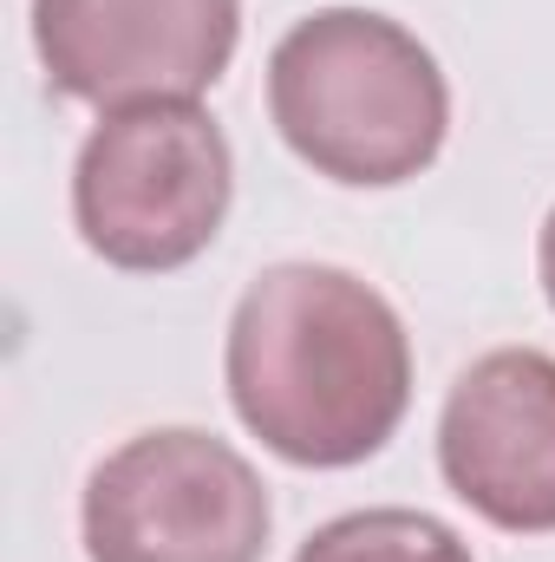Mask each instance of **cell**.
<instances>
[{"label": "cell", "mask_w": 555, "mask_h": 562, "mask_svg": "<svg viewBox=\"0 0 555 562\" xmlns=\"http://www.w3.org/2000/svg\"><path fill=\"white\" fill-rule=\"evenodd\" d=\"M236 164L196 99H144L92 125L72 164V223L92 256L132 276L196 262L229 216Z\"/></svg>", "instance_id": "cell-3"}, {"label": "cell", "mask_w": 555, "mask_h": 562, "mask_svg": "<svg viewBox=\"0 0 555 562\" xmlns=\"http://www.w3.org/2000/svg\"><path fill=\"white\" fill-rule=\"evenodd\" d=\"M269 119L320 177L386 190L444 150L451 86L412 26L373 7H320L269 53Z\"/></svg>", "instance_id": "cell-2"}, {"label": "cell", "mask_w": 555, "mask_h": 562, "mask_svg": "<svg viewBox=\"0 0 555 562\" xmlns=\"http://www.w3.org/2000/svg\"><path fill=\"white\" fill-rule=\"evenodd\" d=\"M536 262H543V294H550V307H555V210H550V223H543V249H536Z\"/></svg>", "instance_id": "cell-8"}, {"label": "cell", "mask_w": 555, "mask_h": 562, "mask_svg": "<svg viewBox=\"0 0 555 562\" xmlns=\"http://www.w3.org/2000/svg\"><path fill=\"white\" fill-rule=\"evenodd\" d=\"M223 373L236 419L307 471L373 458L412 406V340L393 301L327 262H275L242 288Z\"/></svg>", "instance_id": "cell-1"}, {"label": "cell", "mask_w": 555, "mask_h": 562, "mask_svg": "<svg viewBox=\"0 0 555 562\" xmlns=\"http://www.w3.org/2000/svg\"><path fill=\"white\" fill-rule=\"evenodd\" d=\"M444 484L497 530H555V353L497 347L471 360L438 419Z\"/></svg>", "instance_id": "cell-6"}, {"label": "cell", "mask_w": 555, "mask_h": 562, "mask_svg": "<svg viewBox=\"0 0 555 562\" xmlns=\"http://www.w3.org/2000/svg\"><path fill=\"white\" fill-rule=\"evenodd\" d=\"M242 40V0H33L46 79L86 105L209 92Z\"/></svg>", "instance_id": "cell-5"}, {"label": "cell", "mask_w": 555, "mask_h": 562, "mask_svg": "<svg viewBox=\"0 0 555 562\" xmlns=\"http://www.w3.org/2000/svg\"><path fill=\"white\" fill-rule=\"evenodd\" d=\"M92 562H262L269 484L256 464L196 425H157L125 438L79 504Z\"/></svg>", "instance_id": "cell-4"}, {"label": "cell", "mask_w": 555, "mask_h": 562, "mask_svg": "<svg viewBox=\"0 0 555 562\" xmlns=\"http://www.w3.org/2000/svg\"><path fill=\"white\" fill-rule=\"evenodd\" d=\"M294 562H477L471 557V543L451 530V524H438L431 510H399V504H386V510H347V517H333V524H320Z\"/></svg>", "instance_id": "cell-7"}]
</instances>
